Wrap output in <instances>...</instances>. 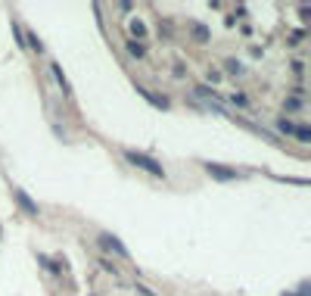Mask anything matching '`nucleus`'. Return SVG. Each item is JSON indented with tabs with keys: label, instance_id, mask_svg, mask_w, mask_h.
I'll use <instances>...</instances> for the list:
<instances>
[{
	"label": "nucleus",
	"instance_id": "obj_3",
	"mask_svg": "<svg viewBox=\"0 0 311 296\" xmlns=\"http://www.w3.org/2000/svg\"><path fill=\"white\" fill-rule=\"evenodd\" d=\"M206 172L212 175V178H218V181H233V178H237V168H224V165H218V162H208Z\"/></svg>",
	"mask_w": 311,
	"mask_h": 296
},
{
	"label": "nucleus",
	"instance_id": "obj_11",
	"mask_svg": "<svg viewBox=\"0 0 311 296\" xmlns=\"http://www.w3.org/2000/svg\"><path fill=\"white\" fill-rule=\"evenodd\" d=\"M296 137L299 140H311V131L308 128H296Z\"/></svg>",
	"mask_w": 311,
	"mask_h": 296
},
{
	"label": "nucleus",
	"instance_id": "obj_6",
	"mask_svg": "<svg viewBox=\"0 0 311 296\" xmlns=\"http://www.w3.org/2000/svg\"><path fill=\"white\" fill-rule=\"evenodd\" d=\"M128 53H131V56H137V59H140V56H144V53H146V50H144V44H137V41H128Z\"/></svg>",
	"mask_w": 311,
	"mask_h": 296
},
{
	"label": "nucleus",
	"instance_id": "obj_5",
	"mask_svg": "<svg viewBox=\"0 0 311 296\" xmlns=\"http://www.w3.org/2000/svg\"><path fill=\"white\" fill-rule=\"evenodd\" d=\"M50 72H53V78L60 81L62 94H65V97H72V88H69V81H65V75H62V69H60V66H56V63H50Z\"/></svg>",
	"mask_w": 311,
	"mask_h": 296
},
{
	"label": "nucleus",
	"instance_id": "obj_1",
	"mask_svg": "<svg viewBox=\"0 0 311 296\" xmlns=\"http://www.w3.org/2000/svg\"><path fill=\"white\" fill-rule=\"evenodd\" d=\"M124 159H128L131 165H137V168H144V172L156 175V178H165V168L159 165L153 156H146V153H137V150H124Z\"/></svg>",
	"mask_w": 311,
	"mask_h": 296
},
{
	"label": "nucleus",
	"instance_id": "obj_13",
	"mask_svg": "<svg viewBox=\"0 0 311 296\" xmlns=\"http://www.w3.org/2000/svg\"><path fill=\"white\" fill-rule=\"evenodd\" d=\"M28 41H31V47H35L38 53H41V50H44V44H41V41H38V35H28Z\"/></svg>",
	"mask_w": 311,
	"mask_h": 296
},
{
	"label": "nucleus",
	"instance_id": "obj_15",
	"mask_svg": "<svg viewBox=\"0 0 311 296\" xmlns=\"http://www.w3.org/2000/svg\"><path fill=\"white\" fill-rule=\"evenodd\" d=\"M283 296H308V293H283Z\"/></svg>",
	"mask_w": 311,
	"mask_h": 296
},
{
	"label": "nucleus",
	"instance_id": "obj_10",
	"mask_svg": "<svg viewBox=\"0 0 311 296\" xmlns=\"http://www.w3.org/2000/svg\"><path fill=\"white\" fill-rule=\"evenodd\" d=\"M131 31H134V35H137V38H144V35H146V28H144V25H140V22H131Z\"/></svg>",
	"mask_w": 311,
	"mask_h": 296
},
{
	"label": "nucleus",
	"instance_id": "obj_14",
	"mask_svg": "<svg viewBox=\"0 0 311 296\" xmlns=\"http://www.w3.org/2000/svg\"><path fill=\"white\" fill-rule=\"evenodd\" d=\"M137 293H144V296H156L153 290H149V287H140V284H137Z\"/></svg>",
	"mask_w": 311,
	"mask_h": 296
},
{
	"label": "nucleus",
	"instance_id": "obj_7",
	"mask_svg": "<svg viewBox=\"0 0 311 296\" xmlns=\"http://www.w3.org/2000/svg\"><path fill=\"white\" fill-rule=\"evenodd\" d=\"M193 35H196V41H208V28L206 25H193Z\"/></svg>",
	"mask_w": 311,
	"mask_h": 296
},
{
	"label": "nucleus",
	"instance_id": "obj_8",
	"mask_svg": "<svg viewBox=\"0 0 311 296\" xmlns=\"http://www.w3.org/2000/svg\"><path fill=\"white\" fill-rule=\"evenodd\" d=\"M13 35H16V44H19V47H25V31H22L16 22H13Z\"/></svg>",
	"mask_w": 311,
	"mask_h": 296
},
{
	"label": "nucleus",
	"instance_id": "obj_4",
	"mask_svg": "<svg viewBox=\"0 0 311 296\" xmlns=\"http://www.w3.org/2000/svg\"><path fill=\"white\" fill-rule=\"evenodd\" d=\"M13 197H16V203H19V206H22L28 215H38V206L28 200V193H25V190H13Z\"/></svg>",
	"mask_w": 311,
	"mask_h": 296
},
{
	"label": "nucleus",
	"instance_id": "obj_12",
	"mask_svg": "<svg viewBox=\"0 0 311 296\" xmlns=\"http://www.w3.org/2000/svg\"><path fill=\"white\" fill-rule=\"evenodd\" d=\"M277 128H280L283 134H296V128H292V125H290V122H280V125H277Z\"/></svg>",
	"mask_w": 311,
	"mask_h": 296
},
{
	"label": "nucleus",
	"instance_id": "obj_9",
	"mask_svg": "<svg viewBox=\"0 0 311 296\" xmlns=\"http://www.w3.org/2000/svg\"><path fill=\"white\" fill-rule=\"evenodd\" d=\"M224 66H228V72H230V75H240V72H243V66L237 63V59H228Z\"/></svg>",
	"mask_w": 311,
	"mask_h": 296
},
{
	"label": "nucleus",
	"instance_id": "obj_2",
	"mask_svg": "<svg viewBox=\"0 0 311 296\" xmlns=\"http://www.w3.org/2000/svg\"><path fill=\"white\" fill-rule=\"evenodd\" d=\"M100 243H103L106 250H112L115 256H122V259H128V247H124V243L119 240V237H112V234H103L100 237Z\"/></svg>",
	"mask_w": 311,
	"mask_h": 296
}]
</instances>
